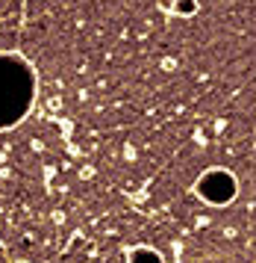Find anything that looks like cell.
Segmentation results:
<instances>
[{"mask_svg": "<svg viewBox=\"0 0 256 263\" xmlns=\"http://www.w3.org/2000/svg\"><path fill=\"white\" fill-rule=\"evenodd\" d=\"M35 101V71L15 53H0V130L27 119Z\"/></svg>", "mask_w": 256, "mask_h": 263, "instance_id": "1", "label": "cell"}, {"mask_svg": "<svg viewBox=\"0 0 256 263\" xmlns=\"http://www.w3.org/2000/svg\"><path fill=\"white\" fill-rule=\"evenodd\" d=\"M195 192L212 207H224L239 195V180L227 168H206L195 183Z\"/></svg>", "mask_w": 256, "mask_h": 263, "instance_id": "2", "label": "cell"}, {"mask_svg": "<svg viewBox=\"0 0 256 263\" xmlns=\"http://www.w3.org/2000/svg\"><path fill=\"white\" fill-rule=\"evenodd\" d=\"M127 263H165V257L151 246H136V249L127 254Z\"/></svg>", "mask_w": 256, "mask_h": 263, "instance_id": "3", "label": "cell"}, {"mask_svg": "<svg viewBox=\"0 0 256 263\" xmlns=\"http://www.w3.org/2000/svg\"><path fill=\"white\" fill-rule=\"evenodd\" d=\"M198 9H200L198 0H174V15H180V18H191Z\"/></svg>", "mask_w": 256, "mask_h": 263, "instance_id": "4", "label": "cell"}]
</instances>
